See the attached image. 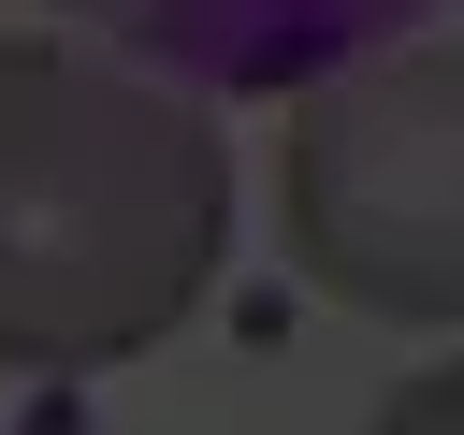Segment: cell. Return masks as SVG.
Here are the masks:
<instances>
[{
	"label": "cell",
	"instance_id": "obj_1",
	"mask_svg": "<svg viewBox=\"0 0 464 435\" xmlns=\"http://www.w3.org/2000/svg\"><path fill=\"white\" fill-rule=\"evenodd\" d=\"M232 261V145L102 44L0 29V377L145 362Z\"/></svg>",
	"mask_w": 464,
	"mask_h": 435
},
{
	"label": "cell",
	"instance_id": "obj_2",
	"mask_svg": "<svg viewBox=\"0 0 464 435\" xmlns=\"http://www.w3.org/2000/svg\"><path fill=\"white\" fill-rule=\"evenodd\" d=\"M290 261L348 319L464 334V44H377L304 87L276 145Z\"/></svg>",
	"mask_w": 464,
	"mask_h": 435
},
{
	"label": "cell",
	"instance_id": "obj_3",
	"mask_svg": "<svg viewBox=\"0 0 464 435\" xmlns=\"http://www.w3.org/2000/svg\"><path fill=\"white\" fill-rule=\"evenodd\" d=\"M116 14V44H160L188 72H232V87H276V72H319L348 58L362 29H392L406 0H87Z\"/></svg>",
	"mask_w": 464,
	"mask_h": 435
},
{
	"label": "cell",
	"instance_id": "obj_4",
	"mask_svg": "<svg viewBox=\"0 0 464 435\" xmlns=\"http://www.w3.org/2000/svg\"><path fill=\"white\" fill-rule=\"evenodd\" d=\"M362 435H464V362H420V377H406Z\"/></svg>",
	"mask_w": 464,
	"mask_h": 435
}]
</instances>
